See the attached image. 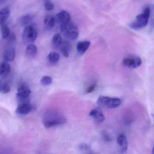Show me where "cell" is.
I'll list each match as a JSON object with an SVG mask.
<instances>
[{
	"label": "cell",
	"instance_id": "cell-23",
	"mask_svg": "<svg viewBox=\"0 0 154 154\" xmlns=\"http://www.w3.org/2000/svg\"><path fill=\"white\" fill-rule=\"evenodd\" d=\"M53 80L52 77L48 75H45L41 79V85L44 86H48V85H50L52 84Z\"/></svg>",
	"mask_w": 154,
	"mask_h": 154
},
{
	"label": "cell",
	"instance_id": "cell-14",
	"mask_svg": "<svg viewBox=\"0 0 154 154\" xmlns=\"http://www.w3.org/2000/svg\"><path fill=\"white\" fill-rule=\"evenodd\" d=\"M10 13V10L8 8H4L0 10V26L5 24L9 17Z\"/></svg>",
	"mask_w": 154,
	"mask_h": 154
},
{
	"label": "cell",
	"instance_id": "cell-7",
	"mask_svg": "<svg viewBox=\"0 0 154 154\" xmlns=\"http://www.w3.org/2000/svg\"><path fill=\"white\" fill-rule=\"evenodd\" d=\"M142 61L138 57H129L123 59V63L126 66L130 68H136L140 66Z\"/></svg>",
	"mask_w": 154,
	"mask_h": 154
},
{
	"label": "cell",
	"instance_id": "cell-24",
	"mask_svg": "<svg viewBox=\"0 0 154 154\" xmlns=\"http://www.w3.org/2000/svg\"><path fill=\"white\" fill-rule=\"evenodd\" d=\"M44 5L45 8L47 11L53 10L54 8V3L51 1V0H45L44 1Z\"/></svg>",
	"mask_w": 154,
	"mask_h": 154
},
{
	"label": "cell",
	"instance_id": "cell-17",
	"mask_svg": "<svg viewBox=\"0 0 154 154\" xmlns=\"http://www.w3.org/2000/svg\"><path fill=\"white\" fill-rule=\"evenodd\" d=\"M10 71L11 66L8 62H3L0 63V76H7Z\"/></svg>",
	"mask_w": 154,
	"mask_h": 154
},
{
	"label": "cell",
	"instance_id": "cell-3",
	"mask_svg": "<svg viewBox=\"0 0 154 154\" xmlns=\"http://www.w3.org/2000/svg\"><path fill=\"white\" fill-rule=\"evenodd\" d=\"M61 30L64 36L69 40H76L79 36V30L77 26L70 21L61 26Z\"/></svg>",
	"mask_w": 154,
	"mask_h": 154
},
{
	"label": "cell",
	"instance_id": "cell-11",
	"mask_svg": "<svg viewBox=\"0 0 154 154\" xmlns=\"http://www.w3.org/2000/svg\"><path fill=\"white\" fill-rule=\"evenodd\" d=\"M117 143L120 148L122 153H125L128 149V143L127 137L124 134H120L117 139Z\"/></svg>",
	"mask_w": 154,
	"mask_h": 154
},
{
	"label": "cell",
	"instance_id": "cell-13",
	"mask_svg": "<svg viewBox=\"0 0 154 154\" xmlns=\"http://www.w3.org/2000/svg\"><path fill=\"white\" fill-rule=\"evenodd\" d=\"M91 42L89 41H82L78 42L76 46L77 52L79 55H82L90 47Z\"/></svg>",
	"mask_w": 154,
	"mask_h": 154
},
{
	"label": "cell",
	"instance_id": "cell-19",
	"mask_svg": "<svg viewBox=\"0 0 154 154\" xmlns=\"http://www.w3.org/2000/svg\"><path fill=\"white\" fill-rule=\"evenodd\" d=\"M63 42V39L62 36L59 33L55 34L53 37L52 45L55 48H59Z\"/></svg>",
	"mask_w": 154,
	"mask_h": 154
},
{
	"label": "cell",
	"instance_id": "cell-22",
	"mask_svg": "<svg viewBox=\"0 0 154 154\" xmlns=\"http://www.w3.org/2000/svg\"><path fill=\"white\" fill-rule=\"evenodd\" d=\"M1 32L2 38L4 39H8L11 34L10 29L8 25L3 24L2 25Z\"/></svg>",
	"mask_w": 154,
	"mask_h": 154
},
{
	"label": "cell",
	"instance_id": "cell-15",
	"mask_svg": "<svg viewBox=\"0 0 154 154\" xmlns=\"http://www.w3.org/2000/svg\"><path fill=\"white\" fill-rule=\"evenodd\" d=\"M56 19L54 17L47 15L44 20L45 27L48 30H51L54 28L55 24Z\"/></svg>",
	"mask_w": 154,
	"mask_h": 154
},
{
	"label": "cell",
	"instance_id": "cell-4",
	"mask_svg": "<svg viewBox=\"0 0 154 154\" xmlns=\"http://www.w3.org/2000/svg\"><path fill=\"white\" fill-rule=\"evenodd\" d=\"M38 33L35 27L32 25L26 26L23 32L22 39L25 45L34 43L37 37Z\"/></svg>",
	"mask_w": 154,
	"mask_h": 154
},
{
	"label": "cell",
	"instance_id": "cell-26",
	"mask_svg": "<svg viewBox=\"0 0 154 154\" xmlns=\"http://www.w3.org/2000/svg\"><path fill=\"white\" fill-rule=\"evenodd\" d=\"M10 90V86L8 83H5L1 85V91L3 93H8Z\"/></svg>",
	"mask_w": 154,
	"mask_h": 154
},
{
	"label": "cell",
	"instance_id": "cell-28",
	"mask_svg": "<svg viewBox=\"0 0 154 154\" xmlns=\"http://www.w3.org/2000/svg\"><path fill=\"white\" fill-rule=\"evenodd\" d=\"M96 86V84H94L93 85H91L89 88H87V90L86 91V93H91L93 92L94 90H95Z\"/></svg>",
	"mask_w": 154,
	"mask_h": 154
},
{
	"label": "cell",
	"instance_id": "cell-10",
	"mask_svg": "<svg viewBox=\"0 0 154 154\" xmlns=\"http://www.w3.org/2000/svg\"><path fill=\"white\" fill-rule=\"evenodd\" d=\"M89 115L97 122H102L105 120V117L101 109L98 107L92 110Z\"/></svg>",
	"mask_w": 154,
	"mask_h": 154
},
{
	"label": "cell",
	"instance_id": "cell-5",
	"mask_svg": "<svg viewBox=\"0 0 154 154\" xmlns=\"http://www.w3.org/2000/svg\"><path fill=\"white\" fill-rule=\"evenodd\" d=\"M97 103L100 106L109 109H114L121 104V100L118 98H109L107 96H100L98 98Z\"/></svg>",
	"mask_w": 154,
	"mask_h": 154
},
{
	"label": "cell",
	"instance_id": "cell-2",
	"mask_svg": "<svg viewBox=\"0 0 154 154\" xmlns=\"http://www.w3.org/2000/svg\"><path fill=\"white\" fill-rule=\"evenodd\" d=\"M150 9L146 7L143 12L136 17V20L129 25L131 29L139 30L145 27L147 25L150 16Z\"/></svg>",
	"mask_w": 154,
	"mask_h": 154
},
{
	"label": "cell",
	"instance_id": "cell-21",
	"mask_svg": "<svg viewBox=\"0 0 154 154\" xmlns=\"http://www.w3.org/2000/svg\"><path fill=\"white\" fill-rule=\"evenodd\" d=\"M33 17L31 15H26L22 16L19 19V22L21 26H26L32 21Z\"/></svg>",
	"mask_w": 154,
	"mask_h": 154
},
{
	"label": "cell",
	"instance_id": "cell-12",
	"mask_svg": "<svg viewBox=\"0 0 154 154\" xmlns=\"http://www.w3.org/2000/svg\"><path fill=\"white\" fill-rule=\"evenodd\" d=\"M3 57L6 62L13 61L16 57L15 48L13 47L8 48L4 51Z\"/></svg>",
	"mask_w": 154,
	"mask_h": 154
},
{
	"label": "cell",
	"instance_id": "cell-31",
	"mask_svg": "<svg viewBox=\"0 0 154 154\" xmlns=\"http://www.w3.org/2000/svg\"><path fill=\"white\" fill-rule=\"evenodd\" d=\"M4 0H0V2H2L4 1Z\"/></svg>",
	"mask_w": 154,
	"mask_h": 154
},
{
	"label": "cell",
	"instance_id": "cell-9",
	"mask_svg": "<svg viewBox=\"0 0 154 154\" xmlns=\"http://www.w3.org/2000/svg\"><path fill=\"white\" fill-rule=\"evenodd\" d=\"M56 20L59 25L63 26L70 21V15L67 11H63L57 15Z\"/></svg>",
	"mask_w": 154,
	"mask_h": 154
},
{
	"label": "cell",
	"instance_id": "cell-30",
	"mask_svg": "<svg viewBox=\"0 0 154 154\" xmlns=\"http://www.w3.org/2000/svg\"><path fill=\"white\" fill-rule=\"evenodd\" d=\"M1 83H0V91H1Z\"/></svg>",
	"mask_w": 154,
	"mask_h": 154
},
{
	"label": "cell",
	"instance_id": "cell-18",
	"mask_svg": "<svg viewBox=\"0 0 154 154\" xmlns=\"http://www.w3.org/2000/svg\"><path fill=\"white\" fill-rule=\"evenodd\" d=\"M37 53V48L33 44L27 45L26 49V54L29 57H33L35 56Z\"/></svg>",
	"mask_w": 154,
	"mask_h": 154
},
{
	"label": "cell",
	"instance_id": "cell-16",
	"mask_svg": "<svg viewBox=\"0 0 154 154\" xmlns=\"http://www.w3.org/2000/svg\"><path fill=\"white\" fill-rule=\"evenodd\" d=\"M71 48L72 47L70 43L68 41H63L59 48H60L63 55L65 57H69Z\"/></svg>",
	"mask_w": 154,
	"mask_h": 154
},
{
	"label": "cell",
	"instance_id": "cell-20",
	"mask_svg": "<svg viewBox=\"0 0 154 154\" xmlns=\"http://www.w3.org/2000/svg\"><path fill=\"white\" fill-rule=\"evenodd\" d=\"M48 59L49 63H51V64H55L59 61L60 59V56L59 54H57L56 52H51L49 53L48 56Z\"/></svg>",
	"mask_w": 154,
	"mask_h": 154
},
{
	"label": "cell",
	"instance_id": "cell-1",
	"mask_svg": "<svg viewBox=\"0 0 154 154\" xmlns=\"http://www.w3.org/2000/svg\"><path fill=\"white\" fill-rule=\"evenodd\" d=\"M66 119L61 112L57 111L47 112L43 117V123L46 128H50L64 124Z\"/></svg>",
	"mask_w": 154,
	"mask_h": 154
},
{
	"label": "cell",
	"instance_id": "cell-27",
	"mask_svg": "<svg viewBox=\"0 0 154 154\" xmlns=\"http://www.w3.org/2000/svg\"><path fill=\"white\" fill-rule=\"evenodd\" d=\"M103 137L104 141L109 142L111 140V138L110 137L109 135L106 132H103Z\"/></svg>",
	"mask_w": 154,
	"mask_h": 154
},
{
	"label": "cell",
	"instance_id": "cell-29",
	"mask_svg": "<svg viewBox=\"0 0 154 154\" xmlns=\"http://www.w3.org/2000/svg\"><path fill=\"white\" fill-rule=\"evenodd\" d=\"M8 38H9V40L10 42H13V41H15V40H16V35H15V34H13V33L11 34H10Z\"/></svg>",
	"mask_w": 154,
	"mask_h": 154
},
{
	"label": "cell",
	"instance_id": "cell-25",
	"mask_svg": "<svg viewBox=\"0 0 154 154\" xmlns=\"http://www.w3.org/2000/svg\"><path fill=\"white\" fill-rule=\"evenodd\" d=\"M78 148L79 150H81L82 152H89L91 151V147L89 145L86 143H82L80 144Z\"/></svg>",
	"mask_w": 154,
	"mask_h": 154
},
{
	"label": "cell",
	"instance_id": "cell-8",
	"mask_svg": "<svg viewBox=\"0 0 154 154\" xmlns=\"http://www.w3.org/2000/svg\"><path fill=\"white\" fill-rule=\"evenodd\" d=\"M32 104L27 101H24L19 104L16 109V112L20 115H26L33 109Z\"/></svg>",
	"mask_w": 154,
	"mask_h": 154
},
{
	"label": "cell",
	"instance_id": "cell-6",
	"mask_svg": "<svg viewBox=\"0 0 154 154\" xmlns=\"http://www.w3.org/2000/svg\"><path fill=\"white\" fill-rule=\"evenodd\" d=\"M31 91L28 85L24 83L20 85L17 94L18 100L24 101L28 99L31 94Z\"/></svg>",
	"mask_w": 154,
	"mask_h": 154
}]
</instances>
